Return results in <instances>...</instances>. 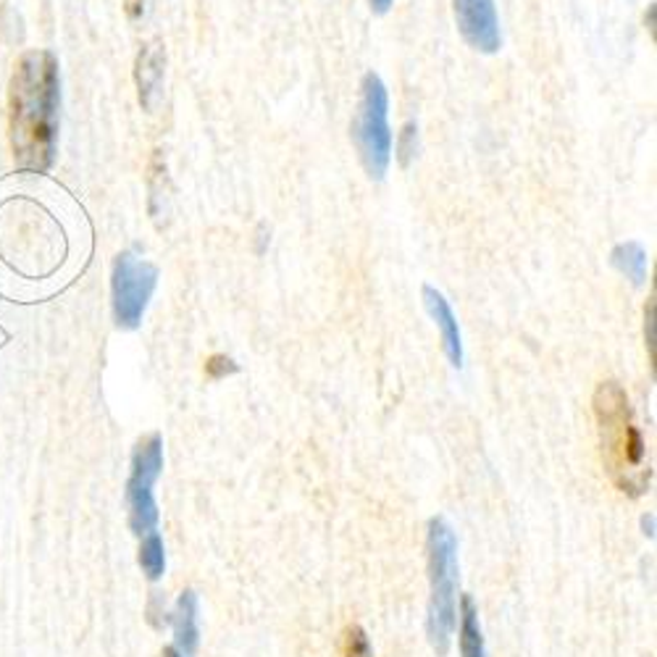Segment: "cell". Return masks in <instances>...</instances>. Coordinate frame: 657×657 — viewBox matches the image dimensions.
<instances>
[{
  "mask_svg": "<svg viewBox=\"0 0 657 657\" xmlns=\"http://www.w3.org/2000/svg\"><path fill=\"white\" fill-rule=\"evenodd\" d=\"M145 3H148V0H124V5H127V13L131 19H140L142 13H145Z\"/></svg>",
  "mask_w": 657,
  "mask_h": 657,
  "instance_id": "16",
  "label": "cell"
},
{
  "mask_svg": "<svg viewBox=\"0 0 657 657\" xmlns=\"http://www.w3.org/2000/svg\"><path fill=\"white\" fill-rule=\"evenodd\" d=\"M460 657H486L479 610L469 595L460 600Z\"/></svg>",
  "mask_w": 657,
  "mask_h": 657,
  "instance_id": "11",
  "label": "cell"
},
{
  "mask_svg": "<svg viewBox=\"0 0 657 657\" xmlns=\"http://www.w3.org/2000/svg\"><path fill=\"white\" fill-rule=\"evenodd\" d=\"M420 295H424L426 311H429L434 324L439 328L447 360H450L452 368H463V337H460V326L456 313H452L450 302H447L445 295L439 292V289H434L431 285H424Z\"/></svg>",
  "mask_w": 657,
  "mask_h": 657,
  "instance_id": "9",
  "label": "cell"
},
{
  "mask_svg": "<svg viewBox=\"0 0 657 657\" xmlns=\"http://www.w3.org/2000/svg\"><path fill=\"white\" fill-rule=\"evenodd\" d=\"M368 3H371L373 13H387L392 9V0H368Z\"/></svg>",
  "mask_w": 657,
  "mask_h": 657,
  "instance_id": "17",
  "label": "cell"
},
{
  "mask_svg": "<svg viewBox=\"0 0 657 657\" xmlns=\"http://www.w3.org/2000/svg\"><path fill=\"white\" fill-rule=\"evenodd\" d=\"M595 416L600 424L602 458L610 479L621 492L642 495L649 484V471H644L647 445L634 420L629 394L618 381H602L597 387Z\"/></svg>",
  "mask_w": 657,
  "mask_h": 657,
  "instance_id": "2",
  "label": "cell"
},
{
  "mask_svg": "<svg viewBox=\"0 0 657 657\" xmlns=\"http://www.w3.org/2000/svg\"><path fill=\"white\" fill-rule=\"evenodd\" d=\"M158 285V268L150 261L137 258L135 253H122L114 263V315L122 328H137L148 311Z\"/></svg>",
  "mask_w": 657,
  "mask_h": 657,
  "instance_id": "6",
  "label": "cell"
},
{
  "mask_svg": "<svg viewBox=\"0 0 657 657\" xmlns=\"http://www.w3.org/2000/svg\"><path fill=\"white\" fill-rule=\"evenodd\" d=\"M171 626H174L176 649L184 657L195 655L197 644H200V600H197L195 589H184L180 595L174 615H171Z\"/></svg>",
  "mask_w": 657,
  "mask_h": 657,
  "instance_id": "10",
  "label": "cell"
},
{
  "mask_svg": "<svg viewBox=\"0 0 657 657\" xmlns=\"http://www.w3.org/2000/svg\"><path fill=\"white\" fill-rule=\"evenodd\" d=\"M411 140H416V124H407L405 131H403V145H400V150H403V163L407 166V155H413L416 150L411 148Z\"/></svg>",
  "mask_w": 657,
  "mask_h": 657,
  "instance_id": "15",
  "label": "cell"
},
{
  "mask_svg": "<svg viewBox=\"0 0 657 657\" xmlns=\"http://www.w3.org/2000/svg\"><path fill=\"white\" fill-rule=\"evenodd\" d=\"M161 657H184V655L176 647H166V649H163Z\"/></svg>",
  "mask_w": 657,
  "mask_h": 657,
  "instance_id": "18",
  "label": "cell"
},
{
  "mask_svg": "<svg viewBox=\"0 0 657 657\" xmlns=\"http://www.w3.org/2000/svg\"><path fill=\"white\" fill-rule=\"evenodd\" d=\"M342 657H373L368 634L360 626H350L345 631V642H342Z\"/></svg>",
  "mask_w": 657,
  "mask_h": 657,
  "instance_id": "14",
  "label": "cell"
},
{
  "mask_svg": "<svg viewBox=\"0 0 657 657\" xmlns=\"http://www.w3.org/2000/svg\"><path fill=\"white\" fill-rule=\"evenodd\" d=\"M429 642L437 655H447L452 631L458 623L456 589H458V537L445 518L429 521Z\"/></svg>",
  "mask_w": 657,
  "mask_h": 657,
  "instance_id": "3",
  "label": "cell"
},
{
  "mask_svg": "<svg viewBox=\"0 0 657 657\" xmlns=\"http://www.w3.org/2000/svg\"><path fill=\"white\" fill-rule=\"evenodd\" d=\"M140 568L145 570V576L150 581H158L166 570V550H163V539L158 531H150V534L142 537L140 542Z\"/></svg>",
  "mask_w": 657,
  "mask_h": 657,
  "instance_id": "13",
  "label": "cell"
},
{
  "mask_svg": "<svg viewBox=\"0 0 657 657\" xmlns=\"http://www.w3.org/2000/svg\"><path fill=\"white\" fill-rule=\"evenodd\" d=\"M163 471V439L161 434H148L135 447L131 473L127 482L129 526L137 537L158 529V503L153 486Z\"/></svg>",
  "mask_w": 657,
  "mask_h": 657,
  "instance_id": "5",
  "label": "cell"
},
{
  "mask_svg": "<svg viewBox=\"0 0 657 657\" xmlns=\"http://www.w3.org/2000/svg\"><path fill=\"white\" fill-rule=\"evenodd\" d=\"M610 263L621 272L634 287H642L647 281V250L639 242H621L610 253Z\"/></svg>",
  "mask_w": 657,
  "mask_h": 657,
  "instance_id": "12",
  "label": "cell"
},
{
  "mask_svg": "<svg viewBox=\"0 0 657 657\" xmlns=\"http://www.w3.org/2000/svg\"><path fill=\"white\" fill-rule=\"evenodd\" d=\"M452 9H456L460 35L473 50L492 56L503 48L495 0H452Z\"/></svg>",
  "mask_w": 657,
  "mask_h": 657,
  "instance_id": "7",
  "label": "cell"
},
{
  "mask_svg": "<svg viewBox=\"0 0 657 657\" xmlns=\"http://www.w3.org/2000/svg\"><path fill=\"white\" fill-rule=\"evenodd\" d=\"M353 142L371 180H384L392 161L390 95L379 74L368 71L360 82L358 111L353 118Z\"/></svg>",
  "mask_w": 657,
  "mask_h": 657,
  "instance_id": "4",
  "label": "cell"
},
{
  "mask_svg": "<svg viewBox=\"0 0 657 657\" xmlns=\"http://www.w3.org/2000/svg\"><path fill=\"white\" fill-rule=\"evenodd\" d=\"M61 111L58 61L48 50H30L19 58L9 90V129L13 158L22 169L53 166Z\"/></svg>",
  "mask_w": 657,
  "mask_h": 657,
  "instance_id": "1",
  "label": "cell"
},
{
  "mask_svg": "<svg viewBox=\"0 0 657 657\" xmlns=\"http://www.w3.org/2000/svg\"><path fill=\"white\" fill-rule=\"evenodd\" d=\"M163 77H166V48H163L161 39L145 43L142 50L137 53L135 66L137 92H140V103L145 111L155 108L158 97H161Z\"/></svg>",
  "mask_w": 657,
  "mask_h": 657,
  "instance_id": "8",
  "label": "cell"
}]
</instances>
